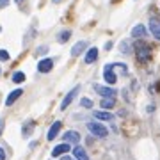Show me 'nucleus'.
Listing matches in <instances>:
<instances>
[{"instance_id": "1", "label": "nucleus", "mask_w": 160, "mask_h": 160, "mask_svg": "<svg viewBox=\"0 0 160 160\" xmlns=\"http://www.w3.org/2000/svg\"><path fill=\"white\" fill-rule=\"evenodd\" d=\"M87 130L91 132L94 137H107V135H109V130H107L102 123H94V121L87 123Z\"/></svg>"}, {"instance_id": "2", "label": "nucleus", "mask_w": 160, "mask_h": 160, "mask_svg": "<svg viewBox=\"0 0 160 160\" xmlns=\"http://www.w3.org/2000/svg\"><path fill=\"white\" fill-rule=\"evenodd\" d=\"M135 50H137V59L141 62H148L149 59H151V48L148 45H144V43H139L135 46Z\"/></svg>"}, {"instance_id": "3", "label": "nucleus", "mask_w": 160, "mask_h": 160, "mask_svg": "<svg viewBox=\"0 0 160 160\" xmlns=\"http://www.w3.org/2000/svg\"><path fill=\"white\" fill-rule=\"evenodd\" d=\"M114 68H116V64H105V68H103V80H105L107 84H116V82H118Z\"/></svg>"}, {"instance_id": "4", "label": "nucleus", "mask_w": 160, "mask_h": 160, "mask_svg": "<svg viewBox=\"0 0 160 160\" xmlns=\"http://www.w3.org/2000/svg\"><path fill=\"white\" fill-rule=\"evenodd\" d=\"M78 91H80V87H78V86H77V87H73V89H71V91H69L68 94H66V98L62 100V103H61V109H62V110L66 109V107H68L69 103H71V102L75 100V96L78 94Z\"/></svg>"}, {"instance_id": "5", "label": "nucleus", "mask_w": 160, "mask_h": 160, "mask_svg": "<svg viewBox=\"0 0 160 160\" xmlns=\"http://www.w3.org/2000/svg\"><path fill=\"white\" fill-rule=\"evenodd\" d=\"M94 91L98 92V94H102L103 98H114L116 96V91L114 89H110V87H105V86H94Z\"/></svg>"}, {"instance_id": "6", "label": "nucleus", "mask_w": 160, "mask_h": 160, "mask_svg": "<svg viewBox=\"0 0 160 160\" xmlns=\"http://www.w3.org/2000/svg\"><path fill=\"white\" fill-rule=\"evenodd\" d=\"M64 142L78 146V142H80V135H78V133H77L75 130H69V132H66V133H64Z\"/></svg>"}, {"instance_id": "7", "label": "nucleus", "mask_w": 160, "mask_h": 160, "mask_svg": "<svg viewBox=\"0 0 160 160\" xmlns=\"http://www.w3.org/2000/svg\"><path fill=\"white\" fill-rule=\"evenodd\" d=\"M52 68H53V61L52 59H43V61L38 62V71L39 73H48V71H52Z\"/></svg>"}, {"instance_id": "8", "label": "nucleus", "mask_w": 160, "mask_h": 160, "mask_svg": "<svg viewBox=\"0 0 160 160\" xmlns=\"http://www.w3.org/2000/svg\"><path fill=\"white\" fill-rule=\"evenodd\" d=\"M149 32L153 34L155 39L160 41V22H158V20H155V18L149 20Z\"/></svg>"}, {"instance_id": "9", "label": "nucleus", "mask_w": 160, "mask_h": 160, "mask_svg": "<svg viewBox=\"0 0 160 160\" xmlns=\"http://www.w3.org/2000/svg\"><path fill=\"white\" fill-rule=\"evenodd\" d=\"M59 130H61V121H55V123L50 126V130H48V135H46V139H48V141H53V139L57 137Z\"/></svg>"}, {"instance_id": "10", "label": "nucleus", "mask_w": 160, "mask_h": 160, "mask_svg": "<svg viewBox=\"0 0 160 160\" xmlns=\"http://www.w3.org/2000/svg\"><path fill=\"white\" fill-rule=\"evenodd\" d=\"M86 48H87V41H78V43L71 48V55H73V57H78Z\"/></svg>"}, {"instance_id": "11", "label": "nucleus", "mask_w": 160, "mask_h": 160, "mask_svg": "<svg viewBox=\"0 0 160 160\" xmlns=\"http://www.w3.org/2000/svg\"><path fill=\"white\" fill-rule=\"evenodd\" d=\"M22 94H23V91H22V89H14L12 92H9V96L6 98V105H7V107H9V105H12V103L16 102L18 98L22 96Z\"/></svg>"}, {"instance_id": "12", "label": "nucleus", "mask_w": 160, "mask_h": 160, "mask_svg": "<svg viewBox=\"0 0 160 160\" xmlns=\"http://www.w3.org/2000/svg\"><path fill=\"white\" fill-rule=\"evenodd\" d=\"M66 151H69V144L68 142H62V144H59V146H55V148H53L52 155H53V157H61V155H62V157H64V153H66Z\"/></svg>"}, {"instance_id": "13", "label": "nucleus", "mask_w": 160, "mask_h": 160, "mask_svg": "<svg viewBox=\"0 0 160 160\" xmlns=\"http://www.w3.org/2000/svg\"><path fill=\"white\" fill-rule=\"evenodd\" d=\"M96 119H102V121H112L114 119V114H110L109 110L105 112V110H96V112H92Z\"/></svg>"}, {"instance_id": "14", "label": "nucleus", "mask_w": 160, "mask_h": 160, "mask_svg": "<svg viewBox=\"0 0 160 160\" xmlns=\"http://www.w3.org/2000/svg\"><path fill=\"white\" fill-rule=\"evenodd\" d=\"M73 157L77 160H89V157H87V153H86V149L80 148V146H75V148H73Z\"/></svg>"}, {"instance_id": "15", "label": "nucleus", "mask_w": 160, "mask_h": 160, "mask_svg": "<svg viewBox=\"0 0 160 160\" xmlns=\"http://www.w3.org/2000/svg\"><path fill=\"white\" fill-rule=\"evenodd\" d=\"M98 59V48H89L86 53V64H92Z\"/></svg>"}, {"instance_id": "16", "label": "nucleus", "mask_w": 160, "mask_h": 160, "mask_svg": "<svg viewBox=\"0 0 160 160\" xmlns=\"http://www.w3.org/2000/svg\"><path fill=\"white\" fill-rule=\"evenodd\" d=\"M132 36L133 38H146V29H144L142 25H135L132 29Z\"/></svg>"}, {"instance_id": "17", "label": "nucleus", "mask_w": 160, "mask_h": 160, "mask_svg": "<svg viewBox=\"0 0 160 160\" xmlns=\"http://www.w3.org/2000/svg\"><path fill=\"white\" fill-rule=\"evenodd\" d=\"M100 105H102V109H107V110H109V109H112V107L116 105V100H114V98H103Z\"/></svg>"}, {"instance_id": "18", "label": "nucleus", "mask_w": 160, "mask_h": 160, "mask_svg": "<svg viewBox=\"0 0 160 160\" xmlns=\"http://www.w3.org/2000/svg\"><path fill=\"white\" fill-rule=\"evenodd\" d=\"M11 80L14 82V84H22L23 80H25V75H23L22 71H16V73L12 75V78H11Z\"/></svg>"}, {"instance_id": "19", "label": "nucleus", "mask_w": 160, "mask_h": 160, "mask_svg": "<svg viewBox=\"0 0 160 160\" xmlns=\"http://www.w3.org/2000/svg\"><path fill=\"white\" fill-rule=\"evenodd\" d=\"M69 38H71V32H69V30H62V32L59 34V39L57 41H59V43H66Z\"/></svg>"}, {"instance_id": "20", "label": "nucleus", "mask_w": 160, "mask_h": 160, "mask_svg": "<svg viewBox=\"0 0 160 160\" xmlns=\"http://www.w3.org/2000/svg\"><path fill=\"white\" fill-rule=\"evenodd\" d=\"M32 128H34V123H32V121H29V123H27V126L22 130L23 135H25V137H27V135H30V133H32Z\"/></svg>"}, {"instance_id": "21", "label": "nucleus", "mask_w": 160, "mask_h": 160, "mask_svg": "<svg viewBox=\"0 0 160 160\" xmlns=\"http://www.w3.org/2000/svg\"><path fill=\"white\" fill-rule=\"evenodd\" d=\"M80 105H82V107H86V109H91L92 102H91V100H87V98H82V100H80Z\"/></svg>"}, {"instance_id": "22", "label": "nucleus", "mask_w": 160, "mask_h": 160, "mask_svg": "<svg viewBox=\"0 0 160 160\" xmlns=\"http://www.w3.org/2000/svg\"><path fill=\"white\" fill-rule=\"evenodd\" d=\"M0 61H9V52L7 50H0Z\"/></svg>"}, {"instance_id": "23", "label": "nucleus", "mask_w": 160, "mask_h": 160, "mask_svg": "<svg viewBox=\"0 0 160 160\" xmlns=\"http://www.w3.org/2000/svg\"><path fill=\"white\" fill-rule=\"evenodd\" d=\"M128 48H130V46H128V43H126V41H123V43L119 45V50L123 52V53H128Z\"/></svg>"}, {"instance_id": "24", "label": "nucleus", "mask_w": 160, "mask_h": 160, "mask_svg": "<svg viewBox=\"0 0 160 160\" xmlns=\"http://www.w3.org/2000/svg\"><path fill=\"white\" fill-rule=\"evenodd\" d=\"M46 50H48V46H45V45H43V46H39V48H38V55H45V53H46Z\"/></svg>"}, {"instance_id": "25", "label": "nucleus", "mask_w": 160, "mask_h": 160, "mask_svg": "<svg viewBox=\"0 0 160 160\" xmlns=\"http://www.w3.org/2000/svg\"><path fill=\"white\" fill-rule=\"evenodd\" d=\"M6 6H9V0H0V9L6 7Z\"/></svg>"}, {"instance_id": "26", "label": "nucleus", "mask_w": 160, "mask_h": 160, "mask_svg": "<svg viewBox=\"0 0 160 160\" xmlns=\"http://www.w3.org/2000/svg\"><path fill=\"white\" fill-rule=\"evenodd\" d=\"M0 160H6V151L0 148Z\"/></svg>"}, {"instance_id": "27", "label": "nucleus", "mask_w": 160, "mask_h": 160, "mask_svg": "<svg viewBox=\"0 0 160 160\" xmlns=\"http://www.w3.org/2000/svg\"><path fill=\"white\" fill-rule=\"evenodd\" d=\"M110 48H112V43H110V41L109 43H105V50H110Z\"/></svg>"}, {"instance_id": "28", "label": "nucleus", "mask_w": 160, "mask_h": 160, "mask_svg": "<svg viewBox=\"0 0 160 160\" xmlns=\"http://www.w3.org/2000/svg\"><path fill=\"white\" fill-rule=\"evenodd\" d=\"M146 110H148V112H153V110H155V105H148V109H146Z\"/></svg>"}, {"instance_id": "29", "label": "nucleus", "mask_w": 160, "mask_h": 160, "mask_svg": "<svg viewBox=\"0 0 160 160\" xmlns=\"http://www.w3.org/2000/svg\"><path fill=\"white\" fill-rule=\"evenodd\" d=\"M2 130H4V121L0 119V133H2Z\"/></svg>"}, {"instance_id": "30", "label": "nucleus", "mask_w": 160, "mask_h": 160, "mask_svg": "<svg viewBox=\"0 0 160 160\" xmlns=\"http://www.w3.org/2000/svg\"><path fill=\"white\" fill-rule=\"evenodd\" d=\"M62 160H73V158H71V157H68V155H64V157H62Z\"/></svg>"}, {"instance_id": "31", "label": "nucleus", "mask_w": 160, "mask_h": 160, "mask_svg": "<svg viewBox=\"0 0 160 160\" xmlns=\"http://www.w3.org/2000/svg\"><path fill=\"white\" fill-rule=\"evenodd\" d=\"M16 2H22V0H16Z\"/></svg>"}, {"instance_id": "32", "label": "nucleus", "mask_w": 160, "mask_h": 160, "mask_svg": "<svg viewBox=\"0 0 160 160\" xmlns=\"http://www.w3.org/2000/svg\"><path fill=\"white\" fill-rule=\"evenodd\" d=\"M0 30H2V29H0Z\"/></svg>"}]
</instances>
